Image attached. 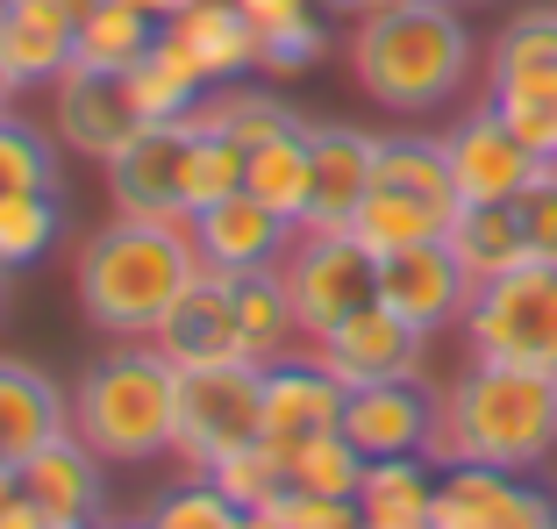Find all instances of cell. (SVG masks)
<instances>
[{"instance_id":"23","label":"cell","mask_w":557,"mask_h":529,"mask_svg":"<svg viewBox=\"0 0 557 529\" xmlns=\"http://www.w3.org/2000/svg\"><path fill=\"white\" fill-rule=\"evenodd\" d=\"M186 130L194 136H230V144H244V150H258V144H272V136H286L294 130V108L286 100H272V94H258V86H208V94L186 108Z\"/></svg>"},{"instance_id":"47","label":"cell","mask_w":557,"mask_h":529,"mask_svg":"<svg viewBox=\"0 0 557 529\" xmlns=\"http://www.w3.org/2000/svg\"><path fill=\"white\" fill-rule=\"evenodd\" d=\"M8 100H15V79H8V58H0V115H8Z\"/></svg>"},{"instance_id":"19","label":"cell","mask_w":557,"mask_h":529,"mask_svg":"<svg viewBox=\"0 0 557 529\" xmlns=\"http://www.w3.org/2000/svg\"><path fill=\"white\" fill-rule=\"evenodd\" d=\"M429 422H436V401L414 380H386V386H358L344 401V436L364 458H422Z\"/></svg>"},{"instance_id":"31","label":"cell","mask_w":557,"mask_h":529,"mask_svg":"<svg viewBox=\"0 0 557 529\" xmlns=\"http://www.w3.org/2000/svg\"><path fill=\"white\" fill-rule=\"evenodd\" d=\"M372 186H400V194H422V200H443V208H458L450 150H443L436 136H379Z\"/></svg>"},{"instance_id":"32","label":"cell","mask_w":557,"mask_h":529,"mask_svg":"<svg viewBox=\"0 0 557 529\" xmlns=\"http://www.w3.org/2000/svg\"><path fill=\"white\" fill-rule=\"evenodd\" d=\"M364 465H372V458H364L344 430H329V436H308V444H286V487H300V494H329V501H358Z\"/></svg>"},{"instance_id":"11","label":"cell","mask_w":557,"mask_h":529,"mask_svg":"<svg viewBox=\"0 0 557 529\" xmlns=\"http://www.w3.org/2000/svg\"><path fill=\"white\" fill-rule=\"evenodd\" d=\"M150 344L180 365V372H194V365H236V358H250V350H244V330H236L230 272L200 264L194 286H186V294L164 308V322L150 330ZM250 365H258V358H250Z\"/></svg>"},{"instance_id":"5","label":"cell","mask_w":557,"mask_h":529,"mask_svg":"<svg viewBox=\"0 0 557 529\" xmlns=\"http://www.w3.org/2000/svg\"><path fill=\"white\" fill-rule=\"evenodd\" d=\"M465 336H472V358L557 372V258H529L500 280L472 286Z\"/></svg>"},{"instance_id":"36","label":"cell","mask_w":557,"mask_h":529,"mask_svg":"<svg viewBox=\"0 0 557 529\" xmlns=\"http://www.w3.org/2000/svg\"><path fill=\"white\" fill-rule=\"evenodd\" d=\"M0 194H58V150L8 115H0Z\"/></svg>"},{"instance_id":"35","label":"cell","mask_w":557,"mask_h":529,"mask_svg":"<svg viewBox=\"0 0 557 529\" xmlns=\"http://www.w3.org/2000/svg\"><path fill=\"white\" fill-rule=\"evenodd\" d=\"M244 172H250V150L230 144V136H194V165H186V216L214 208V200L244 194Z\"/></svg>"},{"instance_id":"6","label":"cell","mask_w":557,"mask_h":529,"mask_svg":"<svg viewBox=\"0 0 557 529\" xmlns=\"http://www.w3.org/2000/svg\"><path fill=\"white\" fill-rule=\"evenodd\" d=\"M278 280H286L300 336H329L344 315L379 300V258L350 230H300L294 250L278 258Z\"/></svg>"},{"instance_id":"45","label":"cell","mask_w":557,"mask_h":529,"mask_svg":"<svg viewBox=\"0 0 557 529\" xmlns=\"http://www.w3.org/2000/svg\"><path fill=\"white\" fill-rule=\"evenodd\" d=\"M129 8H144V15L172 22V15H186V8H194V0H129Z\"/></svg>"},{"instance_id":"14","label":"cell","mask_w":557,"mask_h":529,"mask_svg":"<svg viewBox=\"0 0 557 529\" xmlns=\"http://www.w3.org/2000/svg\"><path fill=\"white\" fill-rule=\"evenodd\" d=\"M15 487L44 508V522H86L94 529L100 508H108V458H100L79 430H65V436H50V444L22 465Z\"/></svg>"},{"instance_id":"15","label":"cell","mask_w":557,"mask_h":529,"mask_svg":"<svg viewBox=\"0 0 557 529\" xmlns=\"http://www.w3.org/2000/svg\"><path fill=\"white\" fill-rule=\"evenodd\" d=\"M443 150H450L458 200H515L529 180H536V165H550V158H536V150L493 115V108L472 115V122H458V130L443 136Z\"/></svg>"},{"instance_id":"25","label":"cell","mask_w":557,"mask_h":529,"mask_svg":"<svg viewBox=\"0 0 557 529\" xmlns=\"http://www.w3.org/2000/svg\"><path fill=\"white\" fill-rule=\"evenodd\" d=\"M244 186L272 208V216H286L300 230L308 222V200H314V150H308V122H294L286 136H272V144L250 150V172Z\"/></svg>"},{"instance_id":"12","label":"cell","mask_w":557,"mask_h":529,"mask_svg":"<svg viewBox=\"0 0 557 529\" xmlns=\"http://www.w3.org/2000/svg\"><path fill=\"white\" fill-rule=\"evenodd\" d=\"M379 300H386L400 322H414L422 336H436L443 322H465L472 280H465V264L450 258V244L429 236V244H408V250H394V258H379Z\"/></svg>"},{"instance_id":"41","label":"cell","mask_w":557,"mask_h":529,"mask_svg":"<svg viewBox=\"0 0 557 529\" xmlns=\"http://www.w3.org/2000/svg\"><path fill=\"white\" fill-rule=\"evenodd\" d=\"M272 515H278L286 529H364V508H358V501L300 494V487H286V494L272 501Z\"/></svg>"},{"instance_id":"46","label":"cell","mask_w":557,"mask_h":529,"mask_svg":"<svg viewBox=\"0 0 557 529\" xmlns=\"http://www.w3.org/2000/svg\"><path fill=\"white\" fill-rule=\"evenodd\" d=\"M236 529H286V522H278L272 508H244V515H236Z\"/></svg>"},{"instance_id":"1","label":"cell","mask_w":557,"mask_h":529,"mask_svg":"<svg viewBox=\"0 0 557 529\" xmlns=\"http://www.w3.org/2000/svg\"><path fill=\"white\" fill-rule=\"evenodd\" d=\"M429 465H500V472H536L557 458V372L472 358L458 386L436 401L429 422Z\"/></svg>"},{"instance_id":"20","label":"cell","mask_w":557,"mask_h":529,"mask_svg":"<svg viewBox=\"0 0 557 529\" xmlns=\"http://www.w3.org/2000/svg\"><path fill=\"white\" fill-rule=\"evenodd\" d=\"M164 44H180V58L208 86H230L258 65V22H250L236 0H194L186 15L164 22Z\"/></svg>"},{"instance_id":"48","label":"cell","mask_w":557,"mask_h":529,"mask_svg":"<svg viewBox=\"0 0 557 529\" xmlns=\"http://www.w3.org/2000/svg\"><path fill=\"white\" fill-rule=\"evenodd\" d=\"M336 8H364V15H372V8H386V0H336Z\"/></svg>"},{"instance_id":"13","label":"cell","mask_w":557,"mask_h":529,"mask_svg":"<svg viewBox=\"0 0 557 529\" xmlns=\"http://www.w3.org/2000/svg\"><path fill=\"white\" fill-rule=\"evenodd\" d=\"M194 250L214 272H278V258L294 250V222L272 216L258 194H230L194 216Z\"/></svg>"},{"instance_id":"39","label":"cell","mask_w":557,"mask_h":529,"mask_svg":"<svg viewBox=\"0 0 557 529\" xmlns=\"http://www.w3.org/2000/svg\"><path fill=\"white\" fill-rule=\"evenodd\" d=\"M543 58H557V8L515 15L508 29H500V44H493V72L500 65H543Z\"/></svg>"},{"instance_id":"40","label":"cell","mask_w":557,"mask_h":529,"mask_svg":"<svg viewBox=\"0 0 557 529\" xmlns=\"http://www.w3.org/2000/svg\"><path fill=\"white\" fill-rule=\"evenodd\" d=\"M515 216H522V236L536 258H557V158L536 165V180L515 194Z\"/></svg>"},{"instance_id":"30","label":"cell","mask_w":557,"mask_h":529,"mask_svg":"<svg viewBox=\"0 0 557 529\" xmlns=\"http://www.w3.org/2000/svg\"><path fill=\"white\" fill-rule=\"evenodd\" d=\"M230 294H236V330H244V350L258 365H278L286 336L300 330L294 300H286V280H278V272H230Z\"/></svg>"},{"instance_id":"24","label":"cell","mask_w":557,"mask_h":529,"mask_svg":"<svg viewBox=\"0 0 557 529\" xmlns=\"http://www.w3.org/2000/svg\"><path fill=\"white\" fill-rule=\"evenodd\" d=\"M458 208H443V200H422V194H400V186H372L358 200V216H350V236H358L372 258H394L408 244H429V236L450 230Z\"/></svg>"},{"instance_id":"28","label":"cell","mask_w":557,"mask_h":529,"mask_svg":"<svg viewBox=\"0 0 557 529\" xmlns=\"http://www.w3.org/2000/svg\"><path fill=\"white\" fill-rule=\"evenodd\" d=\"M164 22L144 15V8H129V0H100V8H86L79 29H72V65L86 72H129L136 58H144L150 44H158Z\"/></svg>"},{"instance_id":"27","label":"cell","mask_w":557,"mask_h":529,"mask_svg":"<svg viewBox=\"0 0 557 529\" xmlns=\"http://www.w3.org/2000/svg\"><path fill=\"white\" fill-rule=\"evenodd\" d=\"M0 58H8V79L15 86L65 79L72 72V22L36 15L22 0H0Z\"/></svg>"},{"instance_id":"44","label":"cell","mask_w":557,"mask_h":529,"mask_svg":"<svg viewBox=\"0 0 557 529\" xmlns=\"http://www.w3.org/2000/svg\"><path fill=\"white\" fill-rule=\"evenodd\" d=\"M22 8H36V15H58V22H72V29H79V15H86V8H100V0H22Z\"/></svg>"},{"instance_id":"29","label":"cell","mask_w":557,"mask_h":529,"mask_svg":"<svg viewBox=\"0 0 557 529\" xmlns=\"http://www.w3.org/2000/svg\"><path fill=\"white\" fill-rule=\"evenodd\" d=\"M122 79H129V100H136V115H144V122H180L186 108L208 94V79L180 58V44H164V29H158V44H150Z\"/></svg>"},{"instance_id":"50","label":"cell","mask_w":557,"mask_h":529,"mask_svg":"<svg viewBox=\"0 0 557 529\" xmlns=\"http://www.w3.org/2000/svg\"><path fill=\"white\" fill-rule=\"evenodd\" d=\"M50 529H86V522H50Z\"/></svg>"},{"instance_id":"43","label":"cell","mask_w":557,"mask_h":529,"mask_svg":"<svg viewBox=\"0 0 557 529\" xmlns=\"http://www.w3.org/2000/svg\"><path fill=\"white\" fill-rule=\"evenodd\" d=\"M0 529H50V522H44V508L15 487V501H0Z\"/></svg>"},{"instance_id":"37","label":"cell","mask_w":557,"mask_h":529,"mask_svg":"<svg viewBox=\"0 0 557 529\" xmlns=\"http://www.w3.org/2000/svg\"><path fill=\"white\" fill-rule=\"evenodd\" d=\"M236 501L222 494L214 480H200V487H180V494H164L158 508H150V529H236Z\"/></svg>"},{"instance_id":"33","label":"cell","mask_w":557,"mask_h":529,"mask_svg":"<svg viewBox=\"0 0 557 529\" xmlns=\"http://www.w3.org/2000/svg\"><path fill=\"white\" fill-rule=\"evenodd\" d=\"M208 480L222 487L236 508H272V501L286 494V451L258 436V444H244V451H222V458L208 465Z\"/></svg>"},{"instance_id":"18","label":"cell","mask_w":557,"mask_h":529,"mask_svg":"<svg viewBox=\"0 0 557 529\" xmlns=\"http://www.w3.org/2000/svg\"><path fill=\"white\" fill-rule=\"evenodd\" d=\"M344 401L350 386H336L322 365H300V358H278L264 365V444H308V436L344 430Z\"/></svg>"},{"instance_id":"3","label":"cell","mask_w":557,"mask_h":529,"mask_svg":"<svg viewBox=\"0 0 557 529\" xmlns=\"http://www.w3.org/2000/svg\"><path fill=\"white\" fill-rule=\"evenodd\" d=\"M350 72L386 115H429L465 86L472 36L450 0H386L350 36Z\"/></svg>"},{"instance_id":"17","label":"cell","mask_w":557,"mask_h":529,"mask_svg":"<svg viewBox=\"0 0 557 529\" xmlns=\"http://www.w3.org/2000/svg\"><path fill=\"white\" fill-rule=\"evenodd\" d=\"M308 150H314V200H308L300 230H350L358 200L372 194L379 136L344 130V122H308Z\"/></svg>"},{"instance_id":"34","label":"cell","mask_w":557,"mask_h":529,"mask_svg":"<svg viewBox=\"0 0 557 529\" xmlns=\"http://www.w3.org/2000/svg\"><path fill=\"white\" fill-rule=\"evenodd\" d=\"M58 244V194H0V272H22Z\"/></svg>"},{"instance_id":"2","label":"cell","mask_w":557,"mask_h":529,"mask_svg":"<svg viewBox=\"0 0 557 529\" xmlns=\"http://www.w3.org/2000/svg\"><path fill=\"white\" fill-rule=\"evenodd\" d=\"M200 250L194 222H158V216H115L79 250V300L108 336H150L164 308L194 286Z\"/></svg>"},{"instance_id":"7","label":"cell","mask_w":557,"mask_h":529,"mask_svg":"<svg viewBox=\"0 0 557 529\" xmlns=\"http://www.w3.org/2000/svg\"><path fill=\"white\" fill-rule=\"evenodd\" d=\"M264 436V365H194L180 372V451L214 465L222 451H244Z\"/></svg>"},{"instance_id":"22","label":"cell","mask_w":557,"mask_h":529,"mask_svg":"<svg viewBox=\"0 0 557 529\" xmlns=\"http://www.w3.org/2000/svg\"><path fill=\"white\" fill-rule=\"evenodd\" d=\"M443 244H450V258L465 264V280H472V286H486V280H500V272H515V264L536 258L529 236H522L515 200H458V216H450Z\"/></svg>"},{"instance_id":"21","label":"cell","mask_w":557,"mask_h":529,"mask_svg":"<svg viewBox=\"0 0 557 529\" xmlns=\"http://www.w3.org/2000/svg\"><path fill=\"white\" fill-rule=\"evenodd\" d=\"M72 430V408L58 394V380H44L36 365L0 358V472H22L50 436Z\"/></svg>"},{"instance_id":"49","label":"cell","mask_w":557,"mask_h":529,"mask_svg":"<svg viewBox=\"0 0 557 529\" xmlns=\"http://www.w3.org/2000/svg\"><path fill=\"white\" fill-rule=\"evenodd\" d=\"M0 501H15V472H0Z\"/></svg>"},{"instance_id":"38","label":"cell","mask_w":557,"mask_h":529,"mask_svg":"<svg viewBox=\"0 0 557 529\" xmlns=\"http://www.w3.org/2000/svg\"><path fill=\"white\" fill-rule=\"evenodd\" d=\"M314 58H322V22H314V15H294V22L258 29V65L272 72V79H294V72H308Z\"/></svg>"},{"instance_id":"8","label":"cell","mask_w":557,"mask_h":529,"mask_svg":"<svg viewBox=\"0 0 557 529\" xmlns=\"http://www.w3.org/2000/svg\"><path fill=\"white\" fill-rule=\"evenodd\" d=\"M422 344L429 336L414 330V322H400L386 300H372V308L344 315L329 336H314V365H322L336 386H386V380H414L422 372Z\"/></svg>"},{"instance_id":"42","label":"cell","mask_w":557,"mask_h":529,"mask_svg":"<svg viewBox=\"0 0 557 529\" xmlns=\"http://www.w3.org/2000/svg\"><path fill=\"white\" fill-rule=\"evenodd\" d=\"M258 29H272V22H294V15H308V0H236Z\"/></svg>"},{"instance_id":"16","label":"cell","mask_w":557,"mask_h":529,"mask_svg":"<svg viewBox=\"0 0 557 529\" xmlns=\"http://www.w3.org/2000/svg\"><path fill=\"white\" fill-rule=\"evenodd\" d=\"M58 130H65L72 150H86V158L108 165V158L144 130V115H136V100H129V79H122V72L72 65L65 79H58Z\"/></svg>"},{"instance_id":"26","label":"cell","mask_w":557,"mask_h":529,"mask_svg":"<svg viewBox=\"0 0 557 529\" xmlns=\"http://www.w3.org/2000/svg\"><path fill=\"white\" fill-rule=\"evenodd\" d=\"M493 115L508 122L536 158H557V58L493 72Z\"/></svg>"},{"instance_id":"9","label":"cell","mask_w":557,"mask_h":529,"mask_svg":"<svg viewBox=\"0 0 557 529\" xmlns=\"http://www.w3.org/2000/svg\"><path fill=\"white\" fill-rule=\"evenodd\" d=\"M186 165H194V130H186V122H144V130L108 158V194H115L122 216L180 222L186 216Z\"/></svg>"},{"instance_id":"10","label":"cell","mask_w":557,"mask_h":529,"mask_svg":"<svg viewBox=\"0 0 557 529\" xmlns=\"http://www.w3.org/2000/svg\"><path fill=\"white\" fill-rule=\"evenodd\" d=\"M429 529H557V501L500 465H450L436 480Z\"/></svg>"},{"instance_id":"4","label":"cell","mask_w":557,"mask_h":529,"mask_svg":"<svg viewBox=\"0 0 557 529\" xmlns=\"http://www.w3.org/2000/svg\"><path fill=\"white\" fill-rule=\"evenodd\" d=\"M72 430L108 465H150L180 451V365L150 350H108L72 394Z\"/></svg>"}]
</instances>
